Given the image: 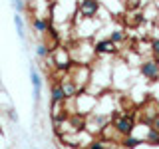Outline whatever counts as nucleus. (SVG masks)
Wrapping results in <instances>:
<instances>
[{
  "label": "nucleus",
  "mask_w": 159,
  "mask_h": 149,
  "mask_svg": "<svg viewBox=\"0 0 159 149\" xmlns=\"http://www.w3.org/2000/svg\"><path fill=\"white\" fill-rule=\"evenodd\" d=\"M111 127L116 129L117 135L125 137V135H131V133H135V115L133 113H121V115H113V121H111Z\"/></svg>",
  "instance_id": "f257e3e1"
},
{
  "label": "nucleus",
  "mask_w": 159,
  "mask_h": 149,
  "mask_svg": "<svg viewBox=\"0 0 159 149\" xmlns=\"http://www.w3.org/2000/svg\"><path fill=\"white\" fill-rule=\"evenodd\" d=\"M99 10H102L99 0H78V18L82 20H93Z\"/></svg>",
  "instance_id": "f03ea898"
},
{
  "label": "nucleus",
  "mask_w": 159,
  "mask_h": 149,
  "mask_svg": "<svg viewBox=\"0 0 159 149\" xmlns=\"http://www.w3.org/2000/svg\"><path fill=\"white\" fill-rule=\"evenodd\" d=\"M74 99H76V103H78L76 111L80 115H89V113L96 111V107H98V97L92 96V93H78Z\"/></svg>",
  "instance_id": "7ed1b4c3"
},
{
  "label": "nucleus",
  "mask_w": 159,
  "mask_h": 149,
  "mask_svg": "<svg viewBox=\"0 0 159 149\" xmlns=\"http://www.w3.org/2000/svg\"><path fill=\"white\" fill-rule=\"evenodd\" d=\"M139 74L147 79V82H159V60H143L139 64Z\"/></svg>",
  "instance_id": "20e7f679"
},
{
  "label": "nucleus",
  "mask_w": 159,
  "mask_h": 149,
  "mask_svg": "<svg viewBox=\"0 0 159 149\" xmlns=\"http://www.w3.org/2000/svg\"><path fill=\"white\" fill-rule=\"evenodd\" d=\"M93 52H96V56H113V54H117V44H113L109 38L98 40L93 44Z\"/></svg>",
  "instance_id": "39448f33"
},
{
  "label": "nucleus",
  "mask_w": 159,
  "mask_h": 149,
  "mask_svg": "<svg viewBox=\"0 0 159 149\" xmlns=\"http://www.w3.org/2000/svg\"><path fill=\"white\" fill-rule=\"evenodd\" d=\"M66 102V93H64V88L62 84L56 82V84H50V107H56L60 103Z\"/></svg>",
  "instance_id": "423d86ee"
},
{
  "label": "nucleus",
  "mask_w": 159,
  "mask_h": 149,
  "mask_svg": "<svg viewBox=\"0 0 159 149\" xmlns=\"http://www.w3.org/2000/svg\"><path fill=\"white\" fill-rule=\"evenodd\" d=\"M30 82H32V96H34V102H40L42 97V78H40L36 66H30Z\"/></svg>",
  "instance_id": "0eeeda50"
},
{
  "label": "nucleus",
  "mask_w": 159,
  "mask_h": 149,
  "mask_svg": "<svg viewBox=\"0 0 159 149\" xmlns=\"http://www.w3.org/2000/svg\"><path fill=\"white\" fill-rule=\"evenodd\" d=\"M30 24H32V30L36 34H46L48 28H50V24H52V18L46 20V18H42V16H32Z\"/></svg>",
  "instance_id": "6e6552de"
},
{
  "label": "nucleus",
  "mask_w": 159,
  "mask_h": 149,
  "mask_svg": "<svg viewBox=\"0 0 159 149\" xmlns=\"http://www.w3.org/2000/svg\"><path fill=\"white\" fill-rule=\"evenodd\" d=\"M12 20H14V28H16V34H18V38L24 42V40H26V28H24V18L20 16L18 12H14Z\"/></svg>",
  "instance_id": "1a4fd4ad"
},
{
  "label": "nucleus",
  "mask_w": 159,
  "mask_h": 149,
  "mask_svg": "<svg viewBox=\"0 0 159 149\" xmlns=\"http://www.w3.org/2000/svg\"><path fill=\"white\" fill-rule=\"evenodd\" d=\"M141 143H143V139L137 137V135H133V133H131V135H125V137L121 139L123 149H135L137 145H141Z\"/></svg>",
  "instance_id": "9d476101"
},
{
  "label": "nucleus",
  "mask_w": 159,
  "mask_h": 149,
  "mask_svg": "<svg viewBox=\"0 0 159 149\" xmlns=\"http://www.w3.org/2000/svg\"><path fill=\"white\" fill-rule=\"evenodd\" d=\"M143 143H149V145H153V147H159V131L157 129L149 127L145 137H143Z\"/></svg>",
  "instance_id": "9b49d317"
},
{
  "label": "nucleus",
  "mask_w": 159,
  "mask_h": 149,
  "mask_svg": "<svg viewBox=\"0 0 159 149\" xmlns=\"http://www.w3.org/2000/svg\"><path fill=\"white\" fill-rule=\"evenodd\" d=\"M52 52H54V48H50L48 44H44V42H40L38 46H36V56L40 60H48V58H52Z\"/></svg>",
  "instance_id": "f8f14e48"
},
{
  "label": "nucleus",
  "mask_w": 159,
  "mask_h": 149,
  "mask_svg": "<svg viewBox=\"0 0 159 149\" xmlns=\"http://www.w3.org/2000/svg\"><path fill=\"white\" fill-rule=\"evenodd\" d=\"M109 40H111L113 44H121V42H125V32H123V30H111V32H109Z\"/></svg>",
  "instance_id": "ddd939ff"
},
{
  "label": "nucleus",
  "mask_w": 159,
  "mask_h": 149,
  "mask_svg": "<svg viewBox=\"0 0 159 149\" xmlns=\"http://www.w3.org/2000/svg\"><path fill=\"white\" fill-rule=\"evenodd\" d=\"M10 6H12V10L14 12H24V10H26V2H24V0H10Z\"/></svg>",
  "instance_id": "4468645a"
},
{
  "label": "nucleus",
  "mask_w": 159,
  "mask_h": 149,
  "mask_svg": "<svg viewBox=\"0 0 159 149\" xmlns=\"http://www.w3.org/2000/svg\"><path fill=\"white\" fill-rule=\"evenodd\" d=\"M149 50H151L153 58H155V60H159V38H153L151 42H149Z\"/></svg>",
  "instance_id": "2eb2a0df"
},
{
  "label": "nucleus",
  "mask_w": 159,
  "mask_h": 149,
  "mask_svg": "<svg viewBox=\"0 0 159 149\" xmlns=\"http://www.w3.org/2000/svg\"><path fill=\"white\" fill-rule=\"evenodd\" d=\"M86 149H107L106 143L102 141V139H92V141L86 145Z\"/></svg>",
  "instance_id": "dca6fc26"
},
{
  "label": "nucleus",
  "mask_w": 159,
  "mask_h": 149,
  "mask_svg": "<svg viewBox=\"0 0 159 149\" xmlns=\"http://www.w3.org/2000/svg\"><path fill=\"white\" fill-rule=\"evenodd\" d=\"M6 113H8V117H10V119H12V121H18V115H16V111H14V109H12V107H10V109H8V111H6Z\"/></svg>",
  "instance_id": "f3484780"
},
{
  "label": "nucleus",
  "mask_w": 159,
  "mask_h": 149,
  "mask_svg": "<svg viewBox=\"0 0 159 149\" xmlns=\"http://www.w3.org/2000/svg\"><path fill=\"white\" fill-rule=\"evenodd\" d=\"M151 127H153V129H157V131H159V115H157V117H155V119L151 121Z\"/></svg>",
  "instance_id": "a211bd4d"
},
{
  "label": "nucleus",
  "mask_w": 159,
  "mask_h": 149,
  "mask_svg": "<svg viewBox=\"0 0 159 149\" xmlns=\"http://www.w3.org/2000/svg\"><path fill=\"white\" fill-rule=\"evenodd\" d=\"M0 88H2V82H0Z\"/></svg>",
  "instance_id": "6ab92c4d"
},
{
  "label": "nucleus",
  "mask_w": 159,
  "mask_h": 149,
  "mask_svg": "<svg viewBox=\"0 0 159 149\" xmlns=\"http://www.w3.org/2000/svg\"><path fill=\"white\" fill-rule=\"evenodd\" d=\"M34 149H38V147H34Z\"/></svg>",
  "instance_id": "aec40b11"
}]
</instances>
